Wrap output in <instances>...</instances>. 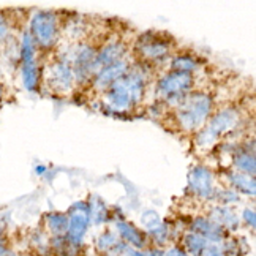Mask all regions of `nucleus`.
Listing matches in <instances>:
<instances>
[{
    "label": "nucleus",
    "instance_id": "1",
    "mask_svg": "<svg viewBox=\"0 0 256 256\" xmlns=\"http://www.w3.org/2000/svg\"><path fill=\"white\" fill-rule=\"evenodd\" d=\"M149 84L150 68L140 62H133L120 80L100 95L102 108L116 116L130 114L146 102Z\"/></svg>",
    "mask_w": 256,
    "mask_h": 256
},
{
    "label": "nucleus",
    "instance_id": "2",
    "mask_svg": "<svg viewBox=\"0 0 256 256\" xmlns=\"http://www.w3.org/2000/svg\"><path fill=\"white\" fill-rule=\"evenodd\" d=\"M171 111L174 125L182 133L194 134L201 130L215 111L214 95L206 88H194Z\"/></svg>",
    "mask_w": 256,
    "mask_h": 256
},
{
    "label": "nucleus",
    "instance_id": "3",
    "mask_svg": "<svg viewBox=\"0 0 256 256\" xmlns=\"http://www.w3.org/2000/svg\"><path fill=\"white\" fill-rule=\"evenodd\" d=\"M240 124L242 114L238 106L228 104L220 108V110H215L201 130L193 134L194 147L198 150L212 149L226 136L238 130Z\"/></svg>",
    "mask_w": 256,
    "mask_h": 256
},
{
    "label": "nucleus",
    "instance_id": "4",
    "mask_svg": "<svg viewBox=\"0 0 256 256\" xmlns=\"http://www.w3.org/2000/svg\"><path fill=\"white\" fill-rule=\"evenodd\" d=\"M62 18L58 12L35 10L28 18L27 32L40 54H49L57 48L62 35Z\"/></svg>",
    "mask_w": 256,
    "mask_h": 256
},
{
    "label": "nucleus",
    "instance_id": "5",
    "mask_svg": "<svg viewBox=\"0 0 256 256\" xmlns=\"http://www.w3.org/2000/svg\"><path fill=\"white\" fill-rule=\"evenodd\" d=\"M133 52L146 66H158L174 54V40L163 32H144L134 40Z\"/></svg>",
    "mask_w": 256,
    "mask_h": 256
},
{
    "label": "nucleus",
    "instance_id": "6",
    "mask_svg": "<svg viewBox=\"0 0 256 256\" xmlns=\"http://www.w3.org/2000/svg\"><path fill=\"white\" fill-rule=\"evenodd\" d=\"M196 88V76L166 70L155 81V96L168 110H174L184 98Z\"/></svg>",
    "mask_w": 256,
    "mask_h": 256
},
{
    "label": "nucleus",
    "instance_id": "7",
    "mask_svg": "<svg viewBox=\"0 0 256 256\" xmlns=\"http://www.w3.org/2000/svg\"><path fill=\"white\" fill-rule=\"evenodd\" d=\"M42 86H44L54 95H70L78 87L72 70V65L64 56L49 58L42 66Z\"/></svg>",
    "mask_w": 256,
    "mask_h": 256
},
{
    "label": "nucleus",
    "instance_id": "8",
    "mask_svg": "<svg viewBox=\"0 0 256 256\" xmlns=\"http://www.w3.org/2000/svg\"><path fill=\"white\" fill-rule=\"evenodd\" d=\"M40 52L28 35L27 30L22 32L21 43H19V70H21V81L27 92H38L42 86V65Z\"/></svg>",
    "mask_w": 256,
    "mask_h": 256
},
{
    "label": "nucleus",
    "instance_id": "9",
    "mask_svg": "<svg viewBox=\"0 0 256 256\" xmlns=\"http://www.w3.org/2000/svg\"><path fill=\"white\" fill-rule=\"evenodd\" d=\"M98 44L88 40H82L72 46L70 52L64 57L72 65V70L78 87H87L95 74V57Z\"/></svg>",
    "mask_w": 256,
    "mask_h": 256
},
{
    "label": "nucleus",
    "instance_id": "10",
    "mask_svg": "<svg viewBox=\"0 0 256 256\" xmlns=\"http://www.w3.org/2000/svg\"><path fill=\"white\" fill-rule=\"evenodd\" d=\"M216 176L206 164H194L186 176V193L198 201H212L216 190Z\"/></svg>",
    "mask_w": 256,
    "mask_h": 256
},
{
    "label": "nucleus",
    "instance_id": "11",
    "mask_svg": "<svg viewBox=\"0 0 256 256\" xmlns=\"http://www.w3.org/2000/svg\"><path fill=\"white\" fill-rule=\"evenodd\" d=\"M141 224L144 228L142 231L146 232L147 239H149L150 247L164 248L166 245H170L171 240L174 239L171 223L163 220L162 216L152 209H147L142 212Z\"/></svg>",
    "mask_w": 256,
    "mask_h": 256
},
{
    "label": "nucleus",
    "instance_id": "12",
    "mask_svg": "<svg viewBox=\"0 0 256 256\" xmlns=\"http://www.w3.org/2000/svg\"><path fill=\"white\" fill-rule=\"evenodd\" d=\"M68 216V230H66V239L72 240L76 245L84 247L86 236L90 228V218H88V208L86 201H76L73 202L66 210Z\"/></svg>",
    "mask_w": 256,
    "mask_h": 256
},
{
    "label": "nucleus",
    "instance_id": "13",
    "mask_svg": "<svg viewBox=\"0 0 256 256\" xmlns=\"http://www.w3.org/2000/svg\"><path fill=\"white\" fill-rule=\"evenodd\" d=\"M132 64H133V58H130V56H128L119 62H114L111 65H106V66L100 68V70L94 74L92 81L88 82L87 87L90 88L96 96H100L108 87L120 80V78L128 72V68L132 66Z\"/></svg>",
    "mask_w": 256,
    "mask_h": 256
},
{
    "label": "nucleus",
    "instance_id": "14",
    "mask_svg": "<svg viewBox=\"0 0 256 256\" xmlns=\"http://www.w3.org/2000/svg\"><path fill=\"white\" fill-rule=\"evenodd\" d=\"M130 56V46L120 36H112L102 44H98V51L95 57V73L100 68L119 62L122 58Z\"/></svg>",
    "mask_w": 256,
    "mask_h": 256
},
{
    "label": "nucleus",
    "instance_id": "15",
    "mask_svg": "<svg viewBox=\"0 0 256 256\" xmlns=\"http://www.w3.org/2000/svg\"><path fill=\"white\" fill-rule=\"evenodd\" d=\"M186 231L201 236L209 245H222L230 238V234H226V231L222 230L216 223H214L208 215L193 216V218L186 223Z\"/></svg>",
    "mask_w": 256,
    "mask_h": 256
},
{
    "label": "nucleus",
    "instance_id": "16",
    "mask_svg": "<svg viewBox=\"0 0 256 256\" xmlns=\"http://www.w3.org/2000/svg\"><path fill=\"white\" fill-rule=\"evenodd\" d=\"M114 223V231L119 236V239L130 248H136V250H147L150 247L149 239H147L146 232L136 226L134 223L128 222L125 218L116 220Z\"/></svg>",
    "mask_w": 256,
    "mask_h": 256
},
{
    "label": "nucleus",
    "instance_id": "17",
    "mask_svg": "<svg viewBox=\"0 0 256 256\" xmlns=\"http://www.w3.org/2000/svg\"><path fill=\"white\" fill-rule=\"evenodd\" d=\"M231 166L234 171L248 176H256V156H254V140L245 141L234 147L231 154Z\"/></svg>",
    "mask_w": 256,
    "mask_h": 256
},
{
    "label": "nucleus",
    "instance_id": "18",
    "mask_svg": "<svg viewBox=\"0 0 256 256\" xmlns=\"http://www.w3.org/2000/svg\"><path fill=\"white\" fill-rule=\"evenodd\" d=\"M208 216L214 223L218 224L222 230H224L226 234L236 232V231H239V228H240L239 214L234 210V208L214 204V206H210V210H209Z\"/></svg>",
    "mask_w": 256,
    "mask_h": 256
},
{
    "label": "nucleus",
    "instance_id": "19",
    "mask_svg": "<svg viewBox=\"0 0 256 256\" xmlns=\"http://www.w3.org/2000/svg\"><path fill=\"white\" fill-rule=\"evenodd\" d=\"M168 72L176 73H186V74H194L202 68V60L192 52H174L170 60L166 62Z\"/></svg>",
    "mask_w": 256,
    "mask_h": 256
},
{
    "label": "nucleus",
    "instance_id": "20",
    "mask_svg": "<svg viewBox=\"0 0 256 256\" xmlns=\"http://www.w3.org/2000/svg\"><path fill=\"white\" fill-rule=\"evenodd\" d=\"M226 186H230L238 194L248 196V198H254L256 194V179L254 176H248L239 171H226L224 174Z\"/></svg>",
    "mask_w": 256,
    "mask_h": 256
},
{
    "label": "nucleus",
    "instance_id": "21",
    "mask_svg": "<svg viewBox=\"0 0 256 256\" xmlns=\"http://www.w3.org/2000/svg\"><path fill=\"white\" fill-rule=\"evenodd\" d=\"M126 245L119 239V236L112 230H104L95 239V250L100 254L106 256H124L126 252Z\"/></svg>",
    "mask_w": 256,
    "mask_h": 256
},
{
    "label": "nucleus",
    "instance_id": "22",
    "mask_svg": "<svg viewBox=\"0 0 256 256\" xmlns=\"http://www.w3.org/2000/svg\"><path fill=\"white\" fill-rule=\"evenodd\" d=\"M88 208V218H90V226H103L111 222V208L108 206L102 196L92 194L87 201Z\"/></svg>",
    "mask_w": 256,
    "mask_h": 256
},
{
    "label": "nucleus",
    "instance_id": "23",
    "mask_svg": "<svg viewBox=\"0 0 256 256\" xmlns=\"http://www.w3.org/2000/svg\"><path fill=\"white\" fill-rule=\"evenodd\" d=\"M68 230V216L66 212L52 210L43 215V231L49 238L65 236Z\"/></svg>",
    "mask_w": 256,
    "mask_h": 256
},
{
    "label": "nucleus",
    "instance_id": "24",
    "mask_svg": "<svg viewBox=\"0 0 256 256\" xmlns=\"http://www.w3.org/2000/svg\"><path fill=\"white\" fill-rule=\"evenodd\" d=\"M49 247L51 254L54 256H81L82 248L81 245H76L66 239V236H58V238H49Z\"/></svg>",
    "mask_w": 256,
    "mask_h": 256
},
{
    "label": "nucleus",
    "instance_id": "25",
    "mask_svg": "<svg viewBox=\"0 0 256 256\" xmlns=\"http://www.w3.org/2000/svg\"><path fill=\"white\" fill-rule=\"evenodd\" d=\"M179 245L188 253L190 256H201L202 252L208 248V242H206L201 236L190 232V231H185L180 238H179Z\"/></svg>",
    "mask_w": 256,
    "mask_h": 256
},
{
    "label": "nucleus",
    "instance_id": "26",
    "mask_svg": "<svg viewBox=\"0 0 256 256\" xmlns=\"http://www.w3.org/2000/svg\"><path fill=\"white\" fill-rule=\"evenodd\" d=\"M212 201L218 206H228V208H234L236 204L240 202V194H238L234 190H231L230 186H222L218 185L214 193Z\"/></svg>",
    "mask_w": 256,
    "mask_h": 256
},
{
    "label": "nucleus",
    "instance_id": "27",
    "mask_svg": "<svg viewBox=\"0 0 256 256\" xmlns=\"http://www.w3.org/2000/svg\"><path fill=\"white\" fill-rule=\"evenodd\" d=\"M13 19L6 12H0V43L10 40L13 35Z\"/></svg>",
    "mask_w": 256,
    "mask_h": 256
},
{
    "label": "nucleus",
    "instance_id": "28",
    "mask_svg": "<svg viewBox=\"0 0 256 256\" xmlns=\"http://www.w3.org/2000/svg\"><path fill=\"white\" fill-rule=\"evenodd\" d=\"M239 218H240V223H244L247 228L254 231V228H256V210H254L253 206H250V208L247 206V208L242 210V214L239 215Z\"/></svg>",
    "mask_w": 256,
    "mask_h": 256
},
{
    "label": "nucleus",
    "instance_id": "29",
    "mask_svg": "<svg viewBox=\"0 0 256 256\" xmlns=\"http://www.w3.org/2000/svg\"><path fill=\"white\" fill-rule=\"evenodd\" d=\"M201 256H228L222 245H208Z\"/></svg>",
    "mask_w": 256,
    "mask_h": 256
},
{
    "label": "nucleus",
    "instance_id": "30",
    "mask_svg": "<svg viewBox=\"0 0 256 256\" xmlns=\"http://www.w3.org/2000/svg\"><path fill=\"white\" fill-rule=\"evenodd\" d=\"M164 254L166 256H190L188 253H186L179 244H172V245H170L168 248L164 250Z\"/></svg>",
    "mask_w": 256,
    "mask_h": 256
},
{
    "label": "nucleus",
    "instance_id": "31",
    "mask_svg": "<svg viewBox=\"0 0 256 256\" xmlns=\"http://www.w3.org/2000/svg\"><path fill=\"white\" fill-rule=\"evenodd\" d=\"M146 252H147V256H166L164 248H158V247H149Z\"/></svg>",
    "mask_w": 256,
    "mask_h": 256
},
{
    "label": "nucleus",
    "instance_id": "32",
    "mask_svg": "<svg viewBox=\"0 0 256 256\" xmlns=\"http://www.w3.org/2000/svg\"><path fill=\"white\" fill-rule=\"evenodd\" d=\"M124 256H147L146 250H136V248H130L128 247L126 252L124 253Z\"/></svg>",
    "mask_w": 256,
    "mask_h": 256
},
{
    "label": "nucleus",
    "instance_id": "33",
    "mask_svg": "<svg viewBox=\"0 0 256 256\" xmlns=\"http://www.w3.org/2000/svg\"><path fill=\"white\" fill-rule=\"evenodd\" d=\"M46 171H48V168H46V166H36V168H35V172H36L38 176L44 174Z\"/></svg>",
    "mask_w": 256,
    "mask_h": 256
},
{
    "label": "nucleus",
    "instance_id": "34",
    "mask_svg": "<svg viewBox=\"0 0 256 256\" xmlns=\"http://www.w3.org/2000/svg\"><path fill=\"white\" fill-rule=\"evenodd\" d=\"M4 96H5V87L2 82H0V106H2V103H4Z\"/></svg>",
    "mask_w": 256,
    "mask_h": 256
}]
</instances>
